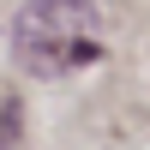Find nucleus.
Returning <instances> with one entry per match:
<instances>
[{
    "instance_id": "f03ea898",
    "label": "nucleus",
    "mask_w": 150,
    "mask_h": 150,
    "mask_svg": "<svg viewBox=\"0 0 150 150\" xmlns=\"http://www.w3.org/2000/svg\"><path fill=\"white\" fill-rule=\"evenodd\" d=\"M0 150H12V144H6V132H0Z\"/></svg>"
},
{
    "instance_id": "f257e3e1",
    "label": "nucleus",
    "mask_w": 150,
    "mask_h": 150,
    "mask_svg": "<svg viewBox=\"0 0 150 150\" xmlns=\"http://www.w3.org/2000/svg\"><path fill=\"white\" fill-rule=\"evenodd\" d=\"M12 54L24 72L48 78L60 66H84V60L102 54V36H96V6L90 0H30V6L12 18Z\"/></svg>"
}]
</instances>
